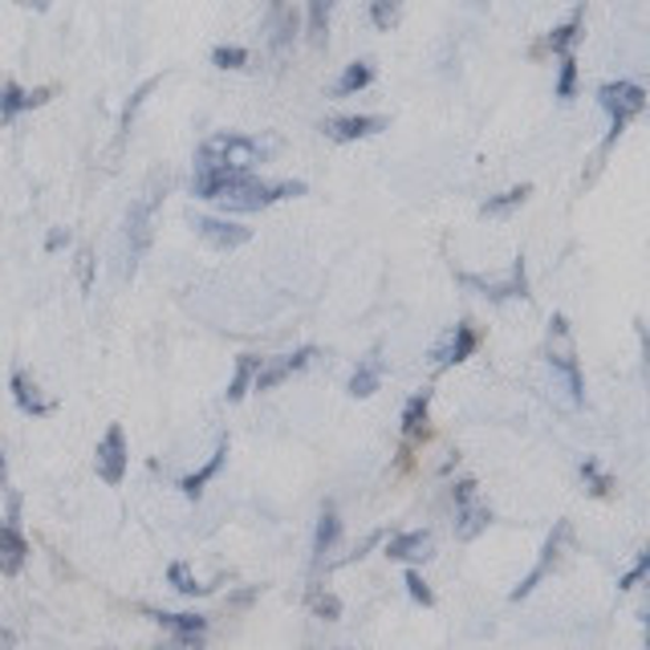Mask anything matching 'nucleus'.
Masks as SVG:
<instances>
[{
  "label": "nucleus",
  "instance_id": "nucleus-1",
  "mask_svg": "<svg viewBox=\"0 0 650 650\" xmlns=\"http://www.w3.org/2000/svg\"><path fill=\"white\" fill-rule=\"evenodd\" d=\"M163 196H167V179H163V183L154 179L151 188L142 191L139 200L127 208V277H134L139 260L147 257V249H151L154 216H159V208H163Z\"/></svg>",
  "mask_w": 650,
  "mask_h": 650
},
{
  "label": "nucleus",
  "instance_id": "nucleus-2",
  "mask_svg": "<svg viewBox=\"0 0 650 650\" xmlns=\"http://www.w3.org/2000/svg\"><path fill=\"white\" fill-rule=\"evenodd\" d=\"M598 102H602V110L610 114V134H606V147H602V151H610V147L627 134L630 122L647 110V90L634 82H606L602 90H598Z\"/></svg>",
  "mask_w": 650,
  "mask_h": 650
},
{
  "label": "nucleus",
  "instance_id": "nucleus-3",
  "mask_svg": "<svg viewBox=\"0 0 650 650\" xmlns=\"http://www.w3.org/2000/svg\"><path fill=\"white\" fill-rule=\"evenodd\" d=\"M297 196H306V183L301 179H281V183H264V179L252 176L244 188H237L232 196H220V208L228 212H264V208H272V203L281 200H297Z\"/></svg>",
  "mask_w": 650,
  "mask_h": 650
},
{
  "label": "nucleus",
  "instance_id": "nucleus-4",
  "mask_svg": "<svg viewBox=\"0 0 650 650\" xmlns=\"http://www.w3.org/2000/svg\"><path fill=\"white\" fill-rule=\"evenodd\" d=\"M549 367L566 379L569 390V402H586V379H581V367H578V354H573V342H569V321L561 313H553L549 321Z\"/></svg>",
  "mask_w": 650,
  "mask_h": 650
},
{
  "label": "nucleus",
  "instance_id": "nucleus-5",
  "mask_svg": "<svg viewBox=\"0 0 650 650\" xmlns=\"http://www.w3.org/2000/svg\"><path fill=\"white\" fill-rule=\"evenodd\" d=\"M260 154H264V147L249 134H212L196 151V167H249L252 171Z\"/></svg>",
  "mask_w": 650,
  "mask_h": 650
},
{
  "label": "nucleus",
  "instance_id": "nucleus-6",
  "mask_svg": "<svg viewBox=\"0 0 650 650\" xmlns=\"http://www.w3.org/2000/svg\"><path fill=\"white\" fill-rule=\"evenodd\" d=\"M451 509H456V537L460 541H476L492 524V509L480 504L476 480H456V488H451Z\"/></svg>",
  "mask_w": 650,
  "mask_h": 650
},
{
  "label": "nucleus",
  "instance_id": "nucleus-7",
  "mask_svg": "<svg viewBox=\"0 0 650 650\" xmlns=\"http://www.w3.org/2000/svg\"><path fill=\"white\" fill-rule=\"evenodd\" d=\"M569 541H573V524H569V520H557L553 532L544 537L541 557H537V566H532L529 573L520 578L517 590L509 593L512 602H524V598H529V593L537 590V586H541V581L549 578V573H553V566H557V561H561V553H566V544H569Z\"/></svg>",
  "mask_w": 650,
  "mask_h": 650
},
{
  "label": "nucleus",
  "instance_id": "nucleus-8",
  "mask_svg": "<svg viewBox=\"0 0 650 650\" xmlns=\"http://www.w3.org/2000/svg\"><path fill=\"white\" fill-rule=\"evenodd\" d=\"M456 281L484 293L488 301H512V297H529V269H524V257L512 260L509 277H476V272H456Z\"/></svg>",
  "mask_w": 650,
  "mask_h": 650
},
{
  "label": "nucleus",
  "instance_id": "nucleus-9",
  "mask_svg": "<svg viewBox=\"0 0 650 650\" xmlns=\"http://www.w3.org/2000/svg\"><path fill=\"white\" fill-rule=\"evenodd\" d=\"M29 561V541L21 532V497H9V517L0 524V573L17 578Z\"/></svg>",
  "mask_w": 650,
  "mask_h": 650
},
{
  "label": "nucleus",
  "instance_id": "nucleus-10",
  "mask_svg": "<svg viewBox=\"0 0 650 650\" xmlns=\"http://www.w3.org/2000/svg\"><path fill=\"white\" fill-rule=\"evenodd\" d=\"M318 358V346H301V350H293V354H277V358H264L257 370V379H252V390L257 394H264V390H277L281 382H289L293 374H301V370L309 367Z\"/></svg>",
  "mask_w": 650,
  "mask_h": 650
},
{
  "label": "nucleus",
  "instance_id": "nucleus-11",
  "mask_svg": "<svg viewBox=\"0 0 650 650\" xmlns=\"http://www.w3.org/2000/svg\"><path fill=\"white\" fill-rule=\"evenodd\" d=\"M249 179H252L249 167H196L191 196L196 200H220V196H232L237 188H244Z\"/></svg>",
  "mask_w": 650,
  "mask_h": 650
},
{
  "label": "nucleus",
  "instance_id": "nucleus-12",
  "mask_svg": "<svg viewBox=\"0 0 650 650\" xmlns=\"http://www.w3.org/2000/svg\"><path fill=\"white\" fill-rule=\"evenodd\" d=\"M127 463H130V451H127V436H122L119 423L107 427V436L98 439V451H94V468L98 476L107 480L110 488H119L127 480Z\"/></svg>",
  "mask_w": 650,
  "mask_h": 650
},
{
  "label": "nucleus",
  "instance_id": "nucleus-13",
  "mask_svg": "<svg viewBox=\"0 0 650 650\" xmlns=\"http://www.w3.org/2000/svg\"><path fill=\"white\" fill-rule=\"evenodd\" d=\"M196 232H200V240H208L220 252H237L252 240V228L237 224L228 216H196Z\"/></svg>",
  "mask_w": 650,
  "mask_h": 650
},
{
  "label": "nucleus",
  "instance_id": "nucleus-14",
  "mask_svg": "<svg viewBox=\"0 0 650 650\" xmlns=\"http://www.w3.org/2000/svg\"><path fill=\"white\" fill-rule=\"evenodd\" d=\"M264 29H269L272 58L284 61V53H289V49H293V41H297V9H293V0H269Z\"/></svg>",
  "mask_w": 650,
  "mask_h": 650
},
{
  "label": "nucleus",
  "instance_id": "nucleus-15",
  "mask_svg": "<svg viewBox=\"0 0 650 650\" xmlns=\"http://www.w3.org/2000/svg\"><path fill=\"white\" fill-rule=\"evenodd\" d=\"M151 622H159L163 630H171L176 647L183 650H203V639H208V618L200 614H167V610H147Z\"/></svg>",
  "mask_w": 650,
  "mask_h": 650
},
{
  "label": "nucleus",
  "instance_id": "nucleus-16",
  "mask_svg": "<svg viewBox=\"0 0 650 650\" xmlns=\"http://www.w3.org/2000/svg\"><path fill=\"white\" fill-rule=\"evenodd\" d=\"M321 130H326V139L330 142H362V139L382 134V130H387V119H382V114H342V119H326Z\"/></svg>",
  "mask_w": 650,
  "mask_h": 650
},
{
  "label": "nucleus",
  "instance_id": "nucleus-17",
  "mask_svg": "<svg viewBox=\"0 0 650 650\" xmlns=\"http://www.w3.org/2000/svg\"><path fill=\"white\" fill-rule=\"evenodd\" d=\"M476 346H480V333L468 326V321H460L456 330L443 338V342L436 346V370H448V367H460V362H468V358L476 354Z\"/></svg>",
  "mask_w": 650,
  "mask_h": 650
},
{
  "label": "nucleus",
  "instance_id": "nucleus-18",
  "mask_svg": "<svg viewBox=\"0 0 650 650\" xmlns=\"http://www.w3.org/2000/svg\"><path fill=\"white\" fill-rule=\"evenodd\" d=\"M53 98V86H37V90H21L17 82L0 86V122H12L24 110H41Z\"/></svg>",
  "mask_w": 650,
  "mask_h": 650
},
{
  "label": "nucleus",
  "instance_id": "nucleus-19",
  "mask_svg": "<svg viewBox=\"0 0 650 650\" xmlns=\"http://www.w3.org/2000/svg\"><path fill=\"white\" fill-rule=\"evenodd\" d=\"M224 463H228V439H220V443H216V451L208 456V463H200L196 472H188L183 480H179V492H183L188 500H200V492L212 484L216 476H220V468H224Z\"/></svg>",
  "mask_w": 650,
  "mask_h": 650
},
{
  "label": "nucleus",
  "instance_id": "nucleus-20",
  "mask_svg": "<svg viewBox=\"0 0 650 650\" xmlns=\"http://www.w3.org/2000/svg\"><path fill=\"white\" fill-rule=\"evenodd\" d=\"M382 553H387L390 561H427V557H431V532L427 529L394 532Z\"/></svg>",
  "mask_w": 650,
  "mask_h": 650
},
{
  "label": "nucleus",
  "instance_id": "nucleus-21",
  "mask_svg": "<svg viewBox=\"0 0 650 650\" xmlns=\"http://www.w3.org/2000/svg\"><path fill=\"white\" fill-rule=\"evenodd\" d=\"M342 541V517L333 504H326L318 517V532H313V569L326 566V557L333 553V544Z\"/></svg>",
  "mask_w": 650,
  "mask_h": 650
},
{
  "label": "nucleus",
  "instance_id": "nucleus-22",
  "mask_svg": "<svg viewBox=\"0 0 650 650\" xmlns=\"http://www.w3.org/2000/svg\"><path fill=\"white\" fill-rule=\"evenodd\" d=\"M9 387H12V402H17V411L21 414H49L53 411V402L49 399H41V390H37V382L24 374V370H12V379H9Z\"/></svg>",
  "mask_w": 650,
  "mask_h": 650
},
{
  "label": "nucleus",
  "instance_id": "nucleus-23",
  "mask_svg": "<svg viewBox=\"0 0 650 650\" xmlns=\"http://www.w3.org/2000/svg\"><path fill=\"white\" fill-rule=\"evenodd\" d=\"M382 387V358L379 354H370L358 362V370L350 374V399H370V394H379Z\"/></svg>",
  "mask_w": 650,
  "mask_h": 650
},
{
  "label": "nucleus",
  "instance_id": "nucleus-24",
  "mask_svg": "<svg viewBox=\"0 0 650 650\" xmlns=\"http://www.w3.org/2000/svg\"><path fill=\"white\" fill-rule=\"evenodd\" d=\"M427 411H431V390H419L407 399V407H402V439L407 443H414L427 431Z\"/></svg>",
  "mask_w": 650,
  "mask_h": 650
},
{
  "label": "nucleus",
  "instance_id": "nucleus-25",
  "mask_svg": "<svg viewBox=\"0 0 650 650\" xmlns=\"http://www.w3.org/2000/svg\"><path fill=\"white\" fill-rule=\"evenodd\" d=\"M581 24H586V9L573 12V17H569L566 24H557L553 33L544 37V49H549V53H557V58L573 53V46L581 41Z\"/></svg>",
  "mask_w": 650,
  "mask_h": 650
},
{
  "label": "nucleus",
  "instance_id": "nucleus-26",
  "mask_svg": "<svg viewBox=\"0 0 650 650\" xmlns=\"http://www.w3.org/2000/svg\"><path fill=\"white\" fill-rule=\"evenodd\" d=\"M260 362H264V358H257V354H240L237 358V370H232V379H228V390H224L228 402H240L244 394H249L252 379H257V370H260Z\"/></svg>",
  "mask_w": 650,
  "mask_h": 650
},
{
  "label": "nucleus",
  "instance_id": "nucleus-27",
  "mask_svg": "<svg viewBox=\"0 0 650 650\" xmlns=\"http://www.w3.org/2000/svg\"><path fill=\"white\" fill-rule=\"evenodd\" d=\"M374 82V66L370 61H350L342 70V78L333 82V98H350V94H362L367 86Z\"/></svg>",
  "mask_w": 650,
  "mask_h": 650
},
{
  "label": "nucleus",
  "instance_id": "nucleus-28",
  "mask_svg": "<svg viewBox=\"0 0 650 650\" xmlns=\"http://www.w3.org/2000/svg\"><path fill=\"white\" fill-rule=\"evenodd\" d=\"M529 196H532L529 183H520V188L500 191V196H488V200L480 203V216H484V220H500V216L517 212V208H520V203H524V200H529Z\"/></svg>",
  "mask_w": 650,
  "mask_h": 650
},
{
  "label": "nucleus",
  "instance_id": "nucleus-29",
  "mask_svg": "<svg viewBox=\"0 0 650 650\" xmlns=\"http://www.w3.org/2000/svg\"><path fill=\"white\" fill-rule=\"evenodd\" d=\"M306 4H309V41L326 46L330 41V17L338 0H306Z\"/></svg>",
  "mask_w": 650,
  "mask_h": 650
},
{
  "label": "nucleus",
  "instance_id": "nucleus-30",
  "mask_svg": "<svg viewBox=\"0 0 650 650\" xmlns=\"http://www.w3.org/2000/svg\"><path fill=\"white\" fill-rule=\"evenodd\" d=\"M159 82H163V78H147V82H142L139 90L130 94V102H127V107H122V119H119V142H127L130 127H134V119H139L142 102H147V98H151L154 90H159Z\"/></svg>",
  "mask_w": 650,
  "mask_h": 650
},
{
  "label": "nucleus",
  "instance_id": "nucleus-31",
  "mask_svg": "<svg viewBox=\"0 0 650 650\" xmlns=\"http://www.w3.org/2000/svg\"><path fill=\"white\" fill-rule=\"evenodd\" d=\"M167 581H171L183 598H203V593H212V586H200V581L191 578V569L183 566V561H176V566L167 569Z\"/></svg>",
  "mask_w": 650,
  "mask_h": 650
},
{
  "label": "nucleus",
  "instance_id": "nucleus-32",
  "mask_svg": "<svg viewBox=\"0 0 650 650\" xmlns=\"http://www.w3.org/2000/svg\"><path fill=\"white\" fill-rule=\"evenodd\" d=\"M581 484L590 488V497H610V488H614V480L598 468V460H581Z\"/></svg>",
  "mask_w": 650,
  "mask_h": 650
},
{
  "label": "nucleus",
  "instance_id": "nucleus-33",
  "mask_svg": "<svg viewBox=\"0 0 650 650\" xmlns=\"http://www.w3.org/2000/svg\"><path fill=\"white\" fill-rule=\"evenodd\" d=\"M399 12H402V0H370V21L382 33H390L399 24Z\"/></svg>",
  "mask_w": 650,
  "mask_h": 650
},
{
  "label": "nucleus",
  "instance_id": "nucleus-34",
  "mask_svg": "<svg viewBox=\"0 0 650 650\" xmlns=\"http://www.w3.org/2000/svg\"><path fill=\"white\" fill-rule=\"evenodd\" d=\"M212 66L216 70H244V66H249V49L244 46H216Z\"/></svg>",
  "mask_w": 650,
  "mask_h": 650
},
{
  "label": "nucleus",
  "instance_id": "nucleus-35",
  "mask_svg": "<svg viewBox=\"0 0 650 650\" xmlns=\"http://www.w3.org/2000/svg\"><path fill=\"white\" fill-rule=\"evenodd\" d=\"M573 94H578V58L566 53V58H561V73H557V98L569 102Z\"/></svg>",
  "mask_w": 650,
  "mask_h": 650
},
{
  "label": "nucleus",
  "instance_id": "nucleus-36",
  "mask_svg": "<svg viewBox=\"0 0 650 650\" xmlns=\"http://www.w3.org/2000/svg\"><path fill=\"white\" fill-rule=\"evenodd\" d=\"M309 606H313V614L326 618V622H338V618H342V602H338L330 590H313L309 593Z\"/></svg>",
  "mask_w": 650,
  "mask_h": 650
},
{
  "label": "nucleus",
  "instance_id": "nucleus-37",
  "mask_svg": "<svg viewBox=\"0 0 650 650\" xmlns=\"http://www.w3.org/2000/svg\"><path fill=\"white\" fill-rule=\"evenodd\" d=\"M407 593H411V602H419V606H436V593H431V586L423 581L419 569H407Z\"/></svg>",
  "mask_w": 650,
  "mask_h": 650
},
{
  "label": "nucleus",
  "instance_id": "nucleus-38",
  "mask_svg": "<svg viewBox=\"0 0 650 650\" xmlns=\"http://www.w3.org/2000/svg\"><path fill=\"white\" fill-rule=\"evenodd\" d=\"M650 573V553H639V561H634V566H630V573L622 581H618V590L627 593V590H634V586H639L642 578H647Z\"/></svg>",
  "mask_w": 650,
  "mask_h": 650
},
{
  "label": "nucleus",
  "instance_id": "nucleus-39",
  "mask_svg": "<svg viewBox=\"0 0 650 650\" xmlns=\"http://www.w3.org/2000/svg\"><path fill=\"white\" fill-rule=\"evenodd\" d=\"M78 281H82V293L94 289V252L90 249L78 252Z\"/></svg>",
  "mask_w": 650,
  "mask_h": 650
},
{
  "label": "nucleus",
  "instance_id": "nucleus-40",
  "mask_svg": "<svg viewBox=\"0 0 650 650\" xmlns=\"http://www.w3.org/2000/svg\"><path fill=\"white\" fill-rule=\"evenodd\" d=\"M66 244H70V232H66V228H53L46 237V252H58V249H66Z\"/></svg>",
  "mask_w": 650,
  "mask_h": 650
},
{
  "label": "nucleus",
  "instance_id": "nucleus-41",
  "mask_svg": "<svg viewBox=\"0 0 650 650\" xmlns=\"http://www.w3.org/2000/svg\"><path fill=\"white\" fill-rule=\"evenodd\" d=\"M21 4H24V9H33V12H46L53 0H21Z\"/></svg>",
  "mask_w": 650,
  "mask_h": 650
},
{
  "label": "nucleus",
  "instance_id": "nucleus-42",
  "mask_svg": "<svg viewBox=\"0 0 650 650\" xmlns=\"http://www.w3.org/2000/svg\"><path fill=\"white\" fill-rule=\"evenodd\" d=\"M4 476H9V460H4V451H0V484H4Z\"/></svg>",
  "mask_w": 650,
  "mask_h": 650
},
{
  "label": "nucleus",
  "instance_id": "nucleus-43",
  "mask_svg": "<svg viewBox=\"0 0 650 650\" xmlns=\"http://www.w3.org/2000/svg\"><path fill=\"white\" fill-rule=\"evenodd\" d=\"M159 650H183V647H159Z\"/></svg>",
  "mask_w": 650,
  "mask_h": 650
}]
</instances>
